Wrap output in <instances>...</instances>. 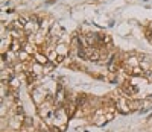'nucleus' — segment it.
<instances>
[{
	"label": "nucleus",
	"instance_id": "f257e3e1",
	"mask_svg": "<svg viewBox=\"0 0 152 132\" xmlns=\"http://www.w3.org/2000/svg\"><path fill=\"white\" fill-rule=\"evenodd\" d=\"M116 108H117V111H120V112H123V114H126V112H129V102H126L125 99H119L117 100V105H116Z\"/></svg>",
	"mask_w": 152,
	"mask_h": 132
},
{
	"label": "nucleus",
	"instance_id": "f03ea898",
	"mask_svg": "<svg viewBox=\"0 0 152 132\" xmlns=\"http://www.w3.org/2000/svg\"><path fill=\"white\" fill-rule=\"evenodd\" d=\"M123 91H125V93L128 94V96H134V94H137L138 88H137V87H134V84H125Z\"/></svg>",
	"mask_w": 152,
	"mask_h": 132
},
{
	"label": "nucleus",
	"instance_id": "7ed1b4c3",
	"mask_svg": "<svg viewBox=\"0 0 152 132\" xmlns=\"http://www.w3.org/2000/svg\"><path fill=\"white\" fill-rule=\"evenodd\" d=\"M151 32H152V24H151Z\"/></svg>",
	"mask_w": 152,
	"mask_h": 132
}]
</instances>
